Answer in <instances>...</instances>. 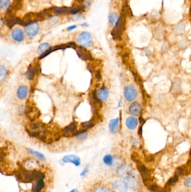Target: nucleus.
I'll return each mask as SVG.
<instances>
[{
    "mask_svg": "<svg viewBox=\"0 0 191 192\" xmlns=\"http://www.w3.org/2000/svg\"><path fill=\"white\" fill-rule=\"evenodd\" d=\"M184 184L187 187L190 188L191 187V178H188L186 179V180L184 182Z\"/></svg>",
    "mask_w": 191,
    "mask_h": 192,
    "instance_id": "34",
    "label": "nucleus"
},
{
    "mask_svg": "<svg viewBox=\"0 0 191 192\" xmlns=\"http://www.w3.org/2000/svg\"><path fill=\"white\" fill-rule=\"evenodd\" d=\"M70 192H79V191H78V190H77V189H74V190H72V191H71Z\"/></svg>",
    "mask_w": 191,
    "mask_h": 192,
    "instance_id": "40",
    "label": "nucleus"
},
{
    "mask_svg": "<svg viewBox=\"0 0 191 192\" xmlns=\"http://www.w3.org/2000/svg\"><path fill=\"white\" fill-rule=\"evenodd\" d=\"M44 186H45V183L43 182V179H39L38 183L34 188V191L36 192H40V190L44 187Z\"/></svg>",
    "mask_w": 191,
    "mask_h": 192,
    "instance_id": "28",
    "label": "nucleus"
},
{
    "mask_svg": "<svg viewBox=\"0 0 191 192\" xmlns=\"http://www.w3.org/2000/svg\"><path fill=\"white\" fill-rule=\"evenodd\" d=\"M118 19V16L116 13H111L108 15V21L111 27H113L116 24Z\"/></svg>",
    "mask_w": 191,
    "mask_h": 192,
    "instance_id": "24",
    "label": "nucleus"
},
{
    "mask_svg": "<svg viewBox=\"0 0 191 192\" xmlns=\"http://www.w3.org/2000/svg\"><path fill=\"white\" fill-rule=\"evenodd\" d=\"M122 15L124 17H127L128 16H132V11L129 7L127 4H123L122 7Z\"/></svg>",
    "mask_w": 191,
    "mask_h": 192,
    "instance_id": "21",
    "label": "nucleus"
},
{
    "mask_svg": "<svg viewBox=\"0 0 191 192\" xmlns=\"http://www.w3.org/2000/svg\"><path fill=\"white\" fill-rule=\"evenodd\" d=\"M127 180L129 183V185L132 188H136L137 187L138 183L137 182V180L135 177L131 175H129L127 177Z\"/></svg>",
    "mask_w": 191,
    "mask_h": 192,
    "instance_id": "20",
    "label": "nucleus"
},
{
    "mask_svg": "<svg viewBox=\"0 0 191 192\" xmlns=\"http://www.w3.org/2000/svg\"><path fill=\"white\" fill-rule=\"evenodd\" d=\"M82 125H84L85 127H87V128H91L93 126V123L91 121H88V122H85L84 123L82 124Z\"/></svg>",
    "mask_w": 191,
    "mask_h": 192,
    "instance_id": "33",
    "label": "nucleus"
},
{
    "mask_svg": "<svg viewBox=\"0 0 191 192\" xmlns=\"http://www.w3.org/2000/svg\"><path fill=\"white\" fill-rule=\"evenodd\" d=\"M77 53L79 57L84 60H92L91 55L86 49L80 47L78 50H77Z\"/></svg>",
    "mask_w": 191,
    "mask_h": 192,
    "instance_id": "9",
    "label": "nucleus"
},
{
    "mask_svg": "<svg viewBox=\"0 0 191 192\" xmlns=\"http://www.w3.org/2000/svg\"><path fill=\"white\" fill-rule=\"evenodd\" d=\"M27 151L30 154L33 155L34 156L36 157L37 158H38L39 159H40L42 161H45V156L40 152L36 151H34V150L31 149H28Z\"/></svg>",
    "mask_w": 191,
    "mask_h": 192,
    "instance_id": "25",
    "label": "nucleus"
},
{
    "mask_svg": "<svg viewBox=\"0 0 191 192\" xmlns=\"http://www.w3.org/2000/svg\"><path fill=\"white\" fill-rule=\"evenodd\" d=\"M58 20H59L58 17H57V16H54V17H52V18L49 19L48 22H49V24H51V25H54V24H56V23L58 22Z\"/></svg>",
    "mask_w": 191,
    "mask_h": 192,
    "instance_id": "30",
    "label": "nucleus"
},
{
    "mask_svg": "<svg viewBox=\"0 0 191 192\" xmlns=\"http://www.w3.org/2000/svg\"><path fill=\"white\" fill-rule=\"evenodd\" d=\"M9 75V70L4 65L0 64V84L7 80Z\"/></svg>",
    "mask_w": 191,
    "mask_h": 192,
    "instance_id": "12",
    "label": "nucleus"
},
{
    "mask_svg": "<svg viewBox=\"0 0 191 192\" xmlns=\"http://www.w3.org/2000/svg\"><path fill=\"white\" fill-rule=\"evenodd\" d=\"M141 111V106L137 102H133L129 107V112L131 115L135 116H137Z\"/></svg>",
    "mask_w": 191,
    "mask_h": 192,
    "instance_id": "10",
    "label": "nucleus"
},
{
    "mask_svg": "<svg viewBox=\"0 0 191 192\" xmlns=\"http://www.w3.org/2000/svg\"><path fill=\"white\" fill-rule=\"evenodd\" d=\"M93 38L88 31L82 32L77 38V43L83 48H89L93 45Z\"/></svg>",
    "mask_w": 191,
    "mask_h": 192,
    "instance_id": "2",
    "label": "nucleus"
},
{
    "mask_svg": "<svg viewBox=\"0 0 191 192\" xmlns=\"http://www.w3.org/2000/svg\"><path fill=\"white\" fill-rule=\"evenodd\" d=\"M125 18H126L125 17L121 15L120 18H118V20L116 22L114 29L111 31V35L114 38V39H116V40L121 39V36L122 35L125 29V24H126Z\"/></svg>",
    "mask_w": 191,
    "mask_h": 192,
    "instance_id": "1",
    "label": "nucleus"
},
{
    "mask_svg": "<svg viewBox=\"0 0 191 192\" xmlns=\"http://www.w3.org/2000/svg\"><path fill=\"white\" fill-rule=\"evenodd\" d=\"M124 93L125 98L129 101H132L137 97V91L135 87L131 85H129L126 87Z\"/></svg>",
    "mask_w": 191,
    "mask_h": 192,
    "instance_id": "8",
    "label": "nucleus"
},
{
    "mask_svg": "<svg viewBox=\"0 0 191 192\" xmlns=\"http://www.w3.org/2000/svg\"><path fill=\"white\" fill-rule=\"evenodd\" d=\"M126 124L129 129H135L137 126V120L134 117H129L126 120Z\"/></svg>",
    "mask_w": 191,
    "mask_h": 192,
    "instance_id": "16",
    "label": "nucleus"
},
{
    "mask_svg": "<svg viewBox=\"0 0 191 192\" xmlns=\"http://www.w3.org/2000/svg\"><path fill=\"white\" fill-rule=\"evenodd\" d=\"M74 135L76 136V138L77 139H79L80 140H82L87 138L88 133L85 130H82V131H76Z\"/></svg>",
    "mask_w": 191,
    "mask_h": 192,
    "instance_id": "23",
    "label": "nucleus"
},
{
    "mask_svg": "<svg viewBox=\"0 0 191 192\" xmlns=\"http://www.w3.org/2000/svg\"><path fill=\"white\" fill-rule=\"evenodd\" d=\"M149 189L151 190L152 192H166L167 191L163 188H161V187H158L156 185H153L151 184L149 187Z\"/></svg>",
    "mask_w": 191,
    "mask_h": 192,
    "instance_id": "27",
    "label": "nucleus"
},
{
    "mask_svg": "<svg viewBox=\"0 0 191 192\" xmlns=\"http://www.w3.org/2000/svg\"><path fill=\"white\" fill-rule=\"evenodd\" d=\"M29 88L27 85L22 84L19 85L16 90V96L20 101L25 100L29 94Z\"/></svg>",
    "mask_w": 191,
    "mask_h": 192,
    "instance_id": "7",
    "label": "nucleus"
},
{
    "mask_svg": "<svg viewBox=\"0 0 191 192\" xmlns=\"http://www.w3.org/2000/svg\"><path fill=\"white\" fill-rule=\"evenodd\" d=\"M118 124H119V118L111 120L110 121L109 128L110 131L112 133H117L118 130Z\"/></svg>",
    "mask_w": 191,
    "mask_h": 192,
    "instance_id": "17",
    "label": "nucleus"
},
{
    "mask_svg": "<svg viewBox=\"0 0 191 192\" xmlns=\"http://www.w3.org/2000/svg\"><path fill=\"white\" fill-rule=\"evenodd\" d=\"M38 67L36 65H31L27 69V72L25 73V77L27 79L31 80L33 79L38 72Z\"/></svg>",
    "mask_w": 191,
    "mask_h": 192,
    "instance_id": "15",
    "label": "nucleus"
},
{
    "mask_svg": "<svg viewBox=\"0 0 191 192\" xmlns=\"http://www.w3.org/2000/svg\"><path fill=\"white\" fill-rule=\"evenodd\" d=\"M76 25H71V26H70V27H67V31H71L74 29H75V28H76Z\"/></svg>",
    "mask_w": 191,
    "mask_h": 192,
    "instance_id": "35",
    "label": "nucleus"
},
{
    "mask_svg": "<svg viewBox=\"0 0 191 192\" xmlns=\"http://www.w3.org/2000/svg\"><path fill=\"white\" fill-rule=\"evenodd\" d=\"M62 161L64 163L71 162L75 164L76 166H79L80 165V158L76 155H67L63 158Z\"/></svg>",
    "mask_w": 191,
    "mask_h": 192,
    "instance_id": "11",
    "label": "nucleus"
},
{
    "mask_svg": "<svg viewBox=\"0 0 191 192\" xmlns=\"http://www.w3.org/2000/svg\"><path fill=\"white\" fill-rule=\"evenodd\" d=\"M96 76H97V78L98 79H100L101 76H100V74L99 72H97V73H96Z\"/></svg>",
    "mask_w": 191,
    "mask_h": 192,
    "instance_id": "37",
    "label": "nucleus"
},
{
    "mask_svg": "<svg viewBox=\"0 0 191 192\" xmlns=\"http://www.w3.org/2000/svg\"><path fill=\"white\" fill-rule=\"evenodd\" d=\"M93 192H111L109 189L106 188H98L96 189Z\"/></svg>",
    "mask_w": 191,
    "mask_h": 192,
    "instance_id": "32",
    "label": "nucleus"
},
{
    "mask_svg": "<svg viewBox=\"0 0 191 192\" xmlns=\"http://www.w3.org/2000/svg\"><path fill=\"white\" fill-rule=\"evenodd\" d=\"M36 51L37 54L40 56L41 58H45L52 51L51 45L47 42L42 43L39 46Z\"/></svg>",
    "mask_w": 191,
    "mask_h": 192,
    "instance_id": "6",
    "label": "nucleus"
},
{
    "mask_svg": "<svg viewBox=\"0 0 191 192\" xmlns=\"http://www.w3.org/2000/svg\"><path fill=\"white\" fill-rule=\"evenodd\" d=\"M131 171V167L125 164L123 165L119 169V174L120 175L124 177H127L130 175V173Z\"/></svg>",
    "mask_w": 191,
    "mask_h": 192,
    "instance_id": "18",
    "label": "nucleus"
},
{
    "mask_svg": "<svg viewBox=\"0 0 191 192\" xmlns=\"http://www.w3.org/2000/svg\"><path fill=\"white\" fill-rule=\"evenodd\" d=\"M131 143L133 146H135V145H137V144L138 143V140L136 139L132 138L131 140Z\"/></svg>",
    "mask_w": 191,
    "mask_h": 192,
    "instance_id": "36",
    "label": "nucleus"
},
{
    "mask_svg": "<svg viewBox=\"0 0 191 192\" xmlns=\"http://www.w3.org/2000/svg\"><path fill=\"white\" fill-rule=\"evenodd\" d=\"M40 27L38 22H31L25 27V35L29 38H34L37 36L40 31Z\"/></svg>",
    "mask_w": 191,
    "mask_h": 192,
    "instance_id": "3",
    "label": "nucleus"
},
{
    "mask_svg": "<svg viewBox=\"0 0 191 192\" xmlns=\"http://www.w3.org/2000/svg\"><path fill=\"white\" fill-rule=\"evenodd\" d=\"M11 4V0H0V11H5L10 8Z\"/></svg>",
    "mask_w": 191,
    "mask_h": 192,
    "instance_id": "19",
    "label": "nucleus"
},
{
    "mask_svg": "<svg viewBox=\"0 0 191 192\" xmlns=\"http://www.w3.org/2000/svg\"><path fill=\"white\" fill-rule=\"evenodd\" d=\"M178 179H179V178H178V176H177V175H175V176H174V177L169 179V180L168 181V182L166 183L165 185V189L166 191V189H167V188H169L172 185H173V184L177 183L178 181Z\"/></svg>",
    "mask_w": 191,
    "mask_h": 192,
    "instance_id": "26",
    "label": "nucleus"
},
{
    "mask_svg": "<svg viewBox=\"0 0 191 192\" xmlns=\"http://www.w3.org/2000/svg\"><path fill=\"white\" fill-rule=\"evenodd\" d=\"M82 25H83V26H84V27H88L89 26V24H88L87 22H85L82 24Z\"/></svg>",
    "mask_w": 191,
    "mask_h": 192,
    "instance_id": "39",
    "label": "nucleus"
},
{
    "mask_svg": "<svg viewBox=\"0 0 191 192\" xmlns=\"http://www.w3.org/2000/svg\"><path fill=\"white\" fill-rule=\"evenodd\" d=\"M103 160H104V163L108 165H111V164H113V157L111 155H106L104 157Z\"/></svg>",
    "mask_w": 191,
    "mask_h": 192,
    "instance_id": "29",
    "label": "nucleus"
},
{
    "mask_svg": "<svg viewBox=\"0 0 191 192\" xmlns=\"http://www.w3.org/2000/svg\"><path fill=\"white\" fill-rule=\"evenodd\" d=\"M113 188L118 192H126L127 190V184L123 181H117L113 184Z\"/></svg>",
    "mask_w": 191,
    "mask_h": 192,
    "instance_id": "13",
    "label": "nucleus"
},
{
    "mask_svg": "<svg viewBox=\"0 0 191 192\" xmlns=\"http://www.w3.org/2000/svg\"><path fill=\"white\" fill-rule=\"evenodd\" d=\"M184 168L183 167H180L177 169V170H176L175 171V175L177 176H179V175H182L184 174Z\"/></svg>",
    "mask_w": 191,
    "mask_h": 192,
    "instance_id": "31",
    "label": "nucleus"
},
{
    "mask_svg": "<svg viewBox=\"0 0 191 192\" xmlns=\"http://www.w3.org/2000/svg\"><path fill=\"white\" fill-rule=\"evenodd\" d=\"M138 134L140 136H142V127H140V129L138 130Z\"/></svg>",
    "mask_w": 191,
    "mask_h": 192,
    "instance_id": "38",
    "label": "nucleus"
},
{
    "mask_svg": "<svg viewBox=\"0 0 191 192\" xmlns=\"http://www.w3.org/2000/svg\"><path fill=\"white\" fill-rule=\"evenodd\" d=\"M137 167L139 172L141 175L143 183L147 186V184H149V183L151 180V175L149 170L138 161L137 162Z\"/></svg>",
    "mask_w": 191,
    "mask_h": 192,
    "instance_id": "4",
    "label": "nucleus"
},
{
    "mask_svg": "<svg viewBox=\"0 0 191 192\" xmlns=\"http://www.w3.org/2000/svg\"><path fill=\"white\" fill-rule=\"evenodd\" d=\"M25 33L21 28L16 27L11 32V37L13 40L17 43H22L25 38Z\"/></svg>",
    "mask_w": 191,
    "mask_h": 192,
    "instance_id": "5",
    "label": "nucleus"
},
{
    "mask_svg": "<svg viewBox=\"0 0 191 192\" xmlns=\"http://www.w3.org/2000/svg\"><path fill=\"white\" fill-rule=\"evenodd\" d=\"M63 133L67 134V133H72L73 135L76 131V125L75 124L72 123L70 125H68V126L66 127L63 130Z\"/></svg>",
    "mask_w": 191,
    "mask_h": 192,
    "instance_id": "22",
    "label": "nucleus"
},
{
    "mask_svg": "<svg viewBox=\"0 0 191 192\" xmlns=\"http://www.w3.org/2000/svg\"><path fill=\"white\" fill-rule=\"evenodd\" d=\"M97 95L101 101H106L109 97V90L106 87H103L98 90Z\"/></svg>",
    "mask_w": 191,
    "mask_h": 192,
    "instance_id": "14",
    "label": "nucleus"
}]
</instances>
